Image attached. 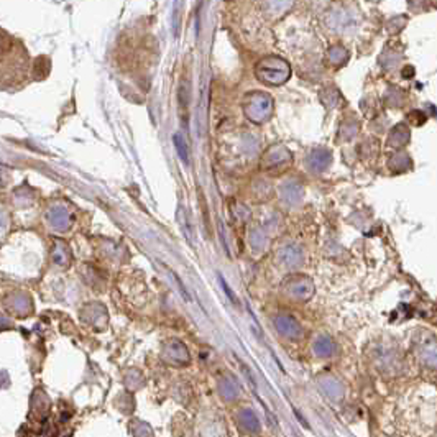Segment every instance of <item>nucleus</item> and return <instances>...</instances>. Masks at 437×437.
Returning <instances> with one entry per match:
<instances>
[{
  "mask_svg": "<svg viewBox=\"0 0 437 437\" xmlns=\"http://www.w3.org/2000/svg\"><path fill=\"white\" fill-rule=\"evenodd\" d=\"M221 285H222V286H224V288H226V291H227V296H229V298H230V301H232V303H234V304H237V306H239V299H237V298H235V296H234V294H232V289L229 288V285H227V283H226V280H224V278H221Z\"/></svg>",
  "mask_w": 437,
  "mask_h": 437,
  "instance_id": "f257e3e1",
  "label": "nucleus"
}]
</instances>
